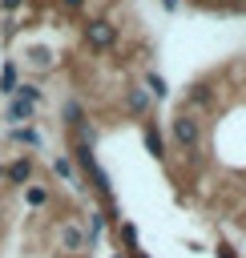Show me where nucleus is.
<instances>
[{"label": "nucleus", "instance_id": "nucleus-1", "mask_svg": "<svg viewBox=\"0 0 246 258\" xmlns=\"http://www.w3.org/2000/svg\"><path fill=\"white\" fill-rule=\"evenodd\" d=\"M173 137H177L181 145H194V141H198V121H194V117H177V121H173Z\"/></svg>", "mask_w": 246, "mask_h": 258}]
</instances>
